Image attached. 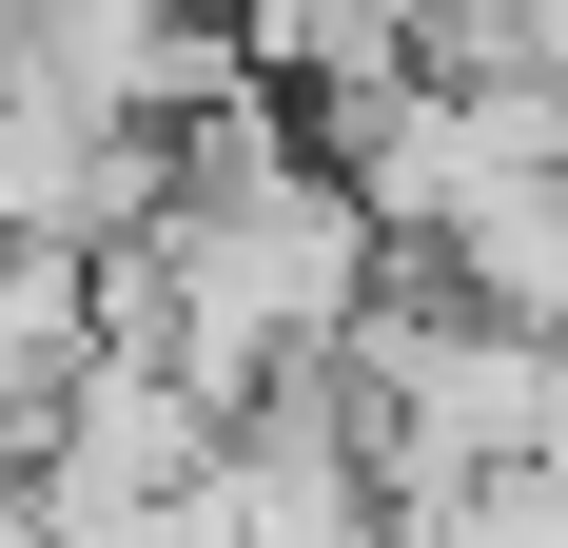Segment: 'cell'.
<instances>
[{
	"instance_id": "6da1fadb",
	"label": "cell",
	"mask_w": 568,
	"mask_h": 548,
	"mask_svg": "<svg viewBox=\"0 0 568 548\" xmlns=\"http://www.w3.org/2000/svg\"><path fill=\"white\" fill-rule=\"evenodd\" d=\"M79 353H99V235H0V450L40 432Z\"/></svg>"
}]
</instances>
